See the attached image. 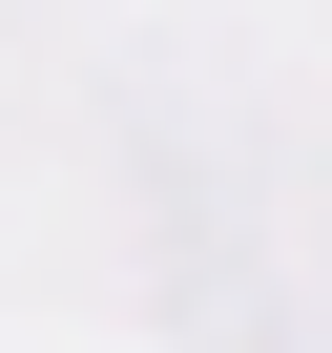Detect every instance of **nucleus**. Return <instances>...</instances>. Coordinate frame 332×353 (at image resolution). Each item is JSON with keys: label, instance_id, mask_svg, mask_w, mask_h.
I'll list each match as a JSON object with an SVG mask.
<instances>
[]
</instances>
